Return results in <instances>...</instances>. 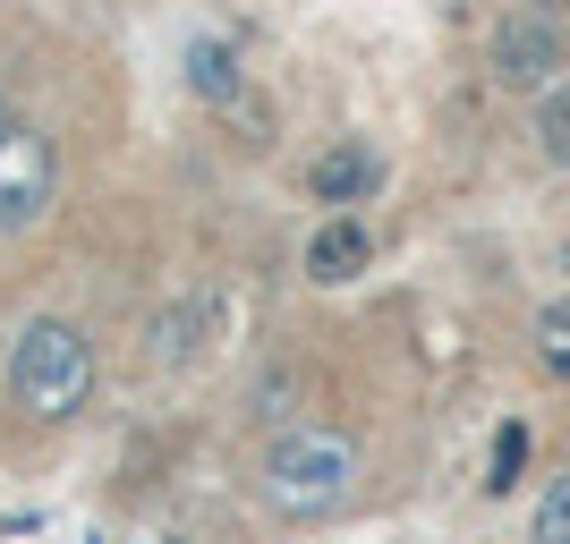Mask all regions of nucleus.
Wrapping results in <instances>:
<instances>
[{"instance_id":"3","label":"nucleus","mask_w":570,"mask_h":544,"mask_svg":"<svg viewBox=\"0 0 570 544\" xmlns=\"http://www.w3.org/2000/svg\"><path fill=\"white\" fill-rule=\"evenodd\" d=\"M51 196H60V145L43 128L9 119V137H0V238L35 230L51 214Z\"/></svg>"},{"instance_id":"2","label":"nucleus","mask_w":570,"mask_h":544,"mask_svg":"<svg viewBox=\"0 0 570 544\" xmlns=\"http://www.w3.org/2000/svg\"><path fill=\"white\" fill-rule=\"evenodd\" d=\"M9 400L35 417V426H60L95 400V340L60 315H35V324L9 340Z\"/></svg>"},{"instance_id":"13","label":"nucleus","mask_w":570,"mask_h":544,"mask_svg":"<svg viewBox=\"0 0 570 544\" xmlns=\"http://www.w3.org/2000/svg\"><path fill=\"white\" fill-rule=\"evenodd\" d=\"M137 544H179V536H137Z\"/></svg>"},{"instance_id":"6","label":"nucleus","mask_w":570,"mask_h":544,"mask_svg":"<svg viewBox=\"0 0 570 544\" xmlns=\"http://www.w3.org/2000/svg\"><path fill=\"white\" fill-rule=\"evenodd\" d=\"M366 264H375V238H366V221H350V214H333L324 230L307 238V273H315V281H333V289L357 281Z\"/></svg>"},{"instance_id":"5","label":"nucleus","mask_w":570,"mask_h":544,"mask_svg":"<svg viewBox=\"0 0 570 544\" xmlns=\"http://www.w3.org/2000/svg\"><path fill=\"white\" fill-rule=\"evenodd\" d=\"M383 188V162L366 154V145H324L307 170V196L315 205H366V196Z\"/></svg>"},{"instance_id":"9","label":"nucleus","mask_w":570,"mask_h":544,"mask_svg":"<svg viewBox=\"0 0 570 544\" xmlns=\"http://www.w3.org/2000/svg\"><path fill=\"white\" fill-rule=\"evenodd\" d=\"M528 468V426L511 417V426H494V459H485V494H511Z\"/></svg>"},{"instance_id":"14","label":"nucleus","mask_w":570,"mask_h":544,"mask_svg":"<svg viewBox=\"0 0 570 544\" xmlns=\"http://www.w3.org/2000/svg\"><path fill=\"white\" fill-rule=\"evenodd\" d=\"M0 137H9V102H0Z\"/></svg>"},{"instance_id":"12","label":"nucleus","mask_w":570,"mask_h":544,"mask_svg":"<svg viewBox=\"0 0 570 544\" xmlns=\"http://www.w3.org/2000/svg\"><path fill=\"white\" fill-rule=\"evenodd\" d=\"M528 9H546V18H562V9H570V0H528Z\"/></svg>"},{"instance_id":"11","label":"nucleus","mask_w":570,"mask_h":544,"mask_svg":"<svg viewBox=\"0 0 570 544\" xmlns=\"http://www.w3.org/2000/svg\"><path fill=\"white\" fill-rule=\"evenodd\" d=\"M528 536H537V544H570V476H553V485H546V502H537Z\"/></svg>"},{"instance_id":"10","label":"nucleus","mask_w":570,"mask_h":544,"mask_svg":"<svg viewBox=\"0 0 570 544\" xmlns=\"http://www.w3.org/2000/svg\"><path fill=\"white\" fill-rule=\"evenodd\" d=\"M537 145L570 170V86H546V102H537Z\"/></svg>"},{"instance_id":"4","label":"nucleus","mask_w":570,"mask_h":544,"mask_svg":"<svg viewBox=\"0 0 570 544\" xmlns=\"http://www.w3.org/2000/svg\"><path fill=\"white\" fill-rule=\"evenodd\" d=\"M485 60H494V86H511V95H546V86H562L570 43H562V26H553L546 9H520V18L494 26Z\"/></svg>"},{"instance_id":"7","label":"nucleus","mask_w":570,"mask_h":544,"mask_svg":"<svg viewBox=\"0 0 570 544\" xmlns=\"http://www.w3.org/2000/svg\"><path fill=\"white\" fill-rule=\"evenodd\" d=\"M179 77H188V95H205V102H238V86H247V60H238L230 34H196V43L179 51Z\"/></svg>"},{"instance_id":"1","label":"nucleus","mask_w":570,"mask_h":544,"mask_svg":"<svg viewBox=\"0 0 570 544\" xmlns=\"http://www.w3.org/2000/svg\"><path fill=\"white\" fill-rule=\"evenodd\" d=\"M256 494H264V511L289 520V527L333 520L341 502L357 494V443L341 426H289V434H273V451H264V468H256Z\"/></svg>"},{"instance_id":"8","label":"nucleus","mask_w":570,"mask_h":544,"mask_svg":"<svg viewBox=\"0 0 570 544\" xmlns=\"http://www.w3.org/2000/svg\"><path fill=\"white\" fill-rule=\"evenodd\" d=\"M537 366H546L553 383H570V298L537 307Z\"/></svg>"}]
</instances>
